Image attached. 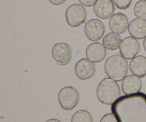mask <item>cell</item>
<instances>
[{"instance_id":"6da1fadb","label":"cell","mask_w":146,"mask_h":122,"mask_svg":"<svg viewBox=\"0 0 146 122\" xmlns=\"http://www.w3.org/2000/svg\"><path fill=\"white\" fill-rule=\"evenodd\" d=\"M118 122H146V95L137 93L121 97L111 106Z\"/></svg>"},{"instance_id":"7a4b0ae2","label":"cell","mask_w":146,"mask_h":122,"mask_svg":"<svg viewBox=\"0 0 146 122\" xmlns=\"http://www.w3.org/2000/svg\"><path fill=\"white\" fill-rule=\"evenodd\" d=\"M96 95L101 103L112 105L121 97V89L116 81L111 78H105L98 84Z\"/></svg>"},{"instance_id":"3957f363","label":"cell","mask_w":146,"mask_h":122,"mask_svg":"<svg viewBox=\"0 0 146 122\" xmlns=\"http://www.w3.org/2000/svg\"><path fill=\"white\" fill-rule=\"evenodd\" d=\"M128 63L123 56L112 55L106 61L104 71L109 78L115 81L123 80L128 73Z\"/></svg>"},{"instance_id":"277c9868","label":"cell","mask_w":146,"mask_h":122,"mask_svg":"<svg viewBox=\"0 0 146 122\" xmlns=\"http://www.w3.org/2000/svg\"><path fill=\"white\" fill-rule=\"evenodd\" d=\"M80 96L78 91L72 87H66L60 90L58 95L60 106L64 110H72L79 101Z\"/></svg>"},{"instance_id":"5b68a950","label":"cell","mask_w":146,"mask_h":122,"mask_svg":"<svg viewBox=\"0 0 146 122\" xmlns=\"http://www.w3.org/2000/svg\"><path fill=\"white\" fill-rule=\"evenodd\" d=\"M86 10L80 4H74L69 6L66 11L67 24L72 27H78L86 21Z\"/></svg>"},{"instance_id":"8992f818","label":"cell","mask_w":146,"mask_h":122,"mask_svg":"<svg viewBox=\"0 0 146 122\" xmlns=\"http://www.w3.org/2000/svg\"><path fill=\"white\" fill-rule=\"evenodd\" d=\"M105 25L101 20L96 19H90L86 23L84 31L87 38L93 41L101 39L105 33Z\"/></svg>"},{"instance_id":"52a82bcc","label":"cell","mask_w":146,"mask_h":122,"mask_svg":"<svg viewBox=\"0 0 146 122\" xmlns=\"http://www.w3.org/2000/svg\"><path fill=\"white\" fill-rule=\"evenodd\" d=\"M51 55L58 64L66 65L71 60L72 50L71 47L66 43H57L53 47Z\"/></svg>"},{"instance_id":"ba28073f","label":"cell","mask_w":146,"mask_h":122,"mask_svg":"<svg viewBox=\"0 0 146 122\" xmlns=\"http://www.w3.org/2000/svg\"><path fill=\"white\" fill-rule=\"evenodd\" d=\"M140 49L141 45L138 39L133 37H128L122 40L120 46V53L126 59H131L138 54Z\"/></svg>"},{"instance_id":"9c48e42d","label":"cell","mask_w":146,"mask_h":122,"mask_svg":"<svg viewBox=\"0 0 146 122\" xmlns=\"http://www.w3.org/2000/svg\"><path fill=\"white\" fill-rule=\"evenodd\" d=\"M75 74L81 80L91 79L96 72V66L88 58H83L77 61L75 65Z\"/></svg>"},{"instance_id":"30bf717a","label":"cell","mask_w":146,"mask_h":122,"mask_svg":"<svg viewBox=\"0 0 146 122\" xmlns=\"http://www.w3.org/2000/svg\"><path fill=\"white\" fill-rule=\"evenodd\" d=\"M94 11L99 19H107L113 15L115 7L113 0H97L94 6Z\"/></svg>"},{"instance_id":"8fae6325","label":"cell","mask_w":146,"mask_h":122,"mask_svg":"<svg viewBox=\"0 0 146 122\" xmlns=\"http://www.w3.org/2000/svg\"><path fill=\"white\" fill-rule=\"evenodd\" d=\"M86 54L87 58L91 61L94 63H99L106 57V50L103 44L94 42L88 46Z\"/></svg>"},{"instance_id":"7c38bea8","label":"cell","mask_w":146,"mask_h":122,"mask_svg":"<svg viewBox=\"0 0 146 122\" xmlns=\"http://www.w3.org/2000/svg\"><path fill=\"white\" fill-rule=\"evenodd\" d=\"M128 17L123 13H116L111 17L109 21V28L112 32L123 34L128 29Z\"/></svg>"},{"instance_id":"4fadbf2b","label":"cell","mask_w":146,"mask_h":122,"mask_svg":"<svg viewBox=\"0 0 146 122\" xmlns=\"http://www.w3.org/2000/svg\"><path fill=\"white\" fill-rule=\"evenodd\" d=\"M142 87V81L140 77L135 75H129L123 79L122 81V90L125 95L137 94Z\"/></svg>"},{"instance_id":"5bb4252c","label":"cell","mask_w":146,"mask_h":122,"mask_svg":"<svg viewBox=\"0 0 146 122\" xmlns=\"http://www.w3.org/2000/svg\"><path fill=\"white\" fill-rule=\"evenodd\" d=\"M128 31L131 37L142 39L146 37V21L141 19H134L130 22Z\"/></svg>"},{"instance_id":"9a60e30c","label":"cell","mask_w":146,"mask_h":122,"mask_svg":"<svg viewBox=\"0 0 146 122\" xmlns=\"http://www.w3.org/2000/svg\"><path fill=\"white\" fill-rule=\"evenodd\" d=\"M130 70L131 73L137 77L142 78L146 75V57L139 55L134 57L130 62Z\"/></svg>"},{"instance_id":"2e32d148","label":"cell","mask_w":146,"mask_h":122,"mask_svg":"<svg viewBox=\"0 0 146 122\" xmlns=\"http://www.w3.org/2000/svg\"><path fill=\"white\" fill-rule=\"evenodd\" d=\"M121 42L122 38L120 34L115 32L108 33L103 39V44L105 48L111 51H114L120 48Z\"/></svg>"},{"instance_id":"e0dca14e","label":"cell","mask_w":146,"mask_h":122,"mask_svg":"<svg viewBox=\"0 0 146 122\" xmlns=\"http://www.w3.org/2000/svg\"><path fill=\"white\" fill-rule=\"evenodd\" d=\"M71 122H93V117L86 110H79L73 115Z\"/></svg>"},{"instance_id":"ac0fdd59","label":"cell","mask_w":146,"mask_h":122,"mask_svg":"<svg viewBox=\"0 0 146 122\" xmlns=\"http://www.w3.org/2000/svg\"><path fill=\"white\" fill-rule=\"evenodd\" d=\"M134 14L137 18L146 20V1H139L135 4Z\"/></svg>"},{"instance_id":"d6986e66","label":"cell","mask_w":146,"mask_h":122,"mask_svg":"<svg viewBox=\"0 0 146 122\" xmlns=\"http://www.w3.org/2000/svg\"><path fill=\"white\" fill-rule=\"evenodd\" d=\"M133 0H113L115 7L119 9L125 10L130 7Z\"/></svg>"},{"instance_id":"ffe728a7","label":"cell","mask_w":146,"mask_h":122,"mask_svg":"<svg viewBox=\"0 0 146 122\" xmlns=\"http://www.w3.org/2000/svg\"><path fill=\"white\" fill-rule=\"evenodd\" d=\"M100 122H118V120L113 113H108L101 118Z\"/></svg>"},{"instance_id":"44dd1931","label":"cell","mask_w":146,"mask_h":122,"mask_svg":"<svg viewBox=\"0 0 146 122\" xmlns=\"http://www.w3.org/2000/svg\"><path fill=\"white\" fill-rule=\"evenodd\" d=\"M80 1L82 5L86 6V7H92L94 6V4H96V2L97 1V0H78Z\"/></svg>"},{"instance_id":"7402d4cb","label":"cell","mask_w":146,"mask_h":122,"mask_svg":"<svg viewBox=\"0 0 146 122\" xmlns=\"http://www.w3.org/2000/svg\"><path fill=\"white\" fill-rule=\"evenodd\" d=\"M66 1V0H48V1L53 5H61L64 3H65Z\"/></svg>"},{"instance_id":"603a6c76","label":"cell","mask_w":146,"mask_h":122,"mask_svg":"<svg viewBox=\"0 0 146 122\" xmlns=\"http://www.w3.org/2000/svg\"><path fill=\"white\" fill-rule=\"evenodd\" d=\"M46 122H61V121H59L58 119H51L47 120Z\"/></svg>"},{"instance_id":"cb8c5ba5","label":"cell","mask_w":146,"mask_h":122,"mask_svg":"<svg viewBox=\"0 0 146 122\" xmlns=\"http://www.w3.org/2000/svg\"><path fill=\"white\" fill-rule=\"evenodd\" d=\"M143 48L145 49V51H146V37H145V39L143 41Z\"/></svg>"},{"instance_id":"d4e9b609","label":"cell","mask_w":146,"mask_h":122,"mask_svg":"<svg viewBox=\"0 0 146 122\" xmlns=\"http://www.w3.org/2000/svg\"><path fill=\"white\" fill-rule=\"evenodd\" d=\"M140 1H146V0H140Z\"/></svg>"}]
</instances>
